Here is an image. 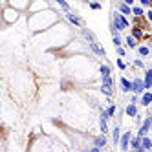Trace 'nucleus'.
Returning a JSON list of instances; mask_svg holds the SVG:
<instances>
[{
	"instance_id": "nucleus-1",
	"label": "nucleus",
	"mask_w": 152,
	"mask_h": 152,
	"mask_svg": "<svg viewBox=\"0 0 152 152\" xmlns=\"http://www.w3.org/2000/svg\"><path fill=\"white\" fill-rule=\"evenodd\" d=\"M130 24H128V20L125 15H121L119 11H112V18H110V33L112 37L114 35H119V31H123L126 29Z\"/></svg>"
},
{
	"instance_id": "nucleus-10",
	"label": "nucleus",
	"mask_w": 152,
	"mask_h": 152,
	"mask_svg": "<svg viewBox=\"0 0 152 152\" xmlns=\"http://www.w3.org/2000/svg\"><path fill=\"white\" fill-rule=\"evenodd\" d=\"M88 46H90V50L95 53L97 57H104V55H106L104 48H101V46H99V42H92V44H88Z\"/></svg>"
},
{
	"instance_id": "nucleus-15",
	"label": "nucleus",
	"mask_w": 152,
	"mask_h": 152,
	"mask_svg": "<svg viewBox=\"0 0 152 152\" xmlns=\"http://www.w3.org/2000/svg\"><path fill=\"white\" fill-rule=\"evenodd\" d=\"M139 104H143V106L152 104V92H145L143 95H141L139 97Z\"/></svg>"
},
{
	"instance_id": "nucleus-35",
	"label": "nucleus",
	"mask_w": 152,
	"mask_h": 152,
	"mask_svg": "<svg viewBox=\"0 0 152 152\" xmlns=\"http://www.w3.org/2000/svg\"><path fill=\"white\" fill-rule=\"evenodd\" d=\"M81 152H90V148H83V150H81Z\"/></svg>"
},
{
	"instance_id": "nucleus-34",
	"label": "nucleus",
	"mask_w": 152,
	"mask_h": 152,
	"mask_svg": "<svg viewBox=\"0 0 152 152\" xmlns=\"http://www.w3.org/2000/svg\"><path fill=\"white\" fill-rule=\"evenodd\" d=\"M136 152H147V150H145L143 147H141V148H139V150H136Z\"/></svg>"
},
{
	"instance_id": "nucleus-21",
	"label": "nucleus",
	"mask_w": 152,
	"mask_h": 152,
	"mask_svg": "<svg viewBox=\"0 0 152 152\" xmlns=\"http://www.w3.org/2000/svg\"><path fill=\"white\" fill-rule=\"evenodd\" d=\"M141 147H143L147 152H148V150H152V139H150L148 136H147V137H143V141H141Z\"/></svg>"
},
{
	"instance_id": "nucleus-6",
	"label": "nucleus",
	"mask_w": 152,
	"mask_h": 152,
	"mask_svg": "<svg viewBox=\"0 0 152 152\" xmlns=\"http://www.w3.org/2000/svg\"><path fill=\"white\" fill-rule=\"evenodd\" d=\"M108 119H110V117H108V114L103 110L101 115H99V128H101V134H103V136L108 134Z\"/></svg>"
},
{
	"instance_id": "nucleus-5",
	"label": "nucleus",
	"mask_w": 152,
	"mask_h": 152,
	"mask_svg": "<svg viewBox=\"0 0 152 152\" xmlns=\"http://www.w3.org/2000/svg\"><path fill=\"white\" fill-rule=\"evenodd\" d=\"M152 128V115H148L145 121H143V125L139 126V130H137V136L139 137H147V132Z\"/></svg>"
},
{
	"instance_id": "nucleus-13",
	"label": "nucleus",
	"mask_w": 152,
	"mask_h": 152,
	"mask_svg": "<svg viewBox=\"0 0 152 152\" xmlns=\"http://www.w3.org/2000/svg\"><path fill=\"white\" fill-rule=\"evenodd\" d=\"M81 33H83V37L88 40V44H92V42H97V39H95V35L92 33V31L88 29V28H83L81 29Z\"/></svg>"
},
{
	"instance_id": "nucleus-30",
	"label": "nucleus",
	"mask_w": 152,
	"mask_h": 152,
	"mask_svg": "<svg viewBox=\"0 0 152 152\" xmlns=\"http://www.w3.org/2000/svg\"><path fill=\"white\" fill-rule=\"evenodd\" d=\"M134 66H136V68H145V62L141 61V59H136V61H134Z\"/></svg>"
},
{
	"instance_id": "nucleus-20",
	"label": "nucleus",
	"mask_w": 152,
	"mask_h": 152,
	"mask_svg": "<svg viewBox=\"0 0 152 152\" xmlns=\"http://www.w3.org/2000/svg\"><path fill=\"white\" fill-rule=\"evenodd\" d=\"M57 4H59V7L62 9L64 13H70V11H72V6H70L68 2H64V0H57Z\"/></svg>"
},
{
	"instance_id": "nucleus-28",
	"label": "nucleus",
	"mask_w": 152,
	"mask_h": 152,
	"mask_svg": "<svg viewBox=\"0 0 152 152\" xmlns=\"http://www.w3.org/2000/svg\"><path fill=\"white\" fill-rule=\"evenodd\" d=\"M115 62H117V68H119V70H123V72L126 70V62H125L123 59H115Z\"/></svg>"
},
{
	"instance_id": "nucleus-27",
	"label": "nucleus",
	"mask_w": 152,
	"mask_h": 152,
	"mask_svg": "<svg viewBox=\"0 0 152 152\" xmlns=\"http://www.w3.org/2000/svg\"><path fill=\"white\" fill-rule=\"evenodd\" d=\"M115 108H117V106H115L114 103H112L110 106H108V108H104V112L108 114V117H114V115H115Z\"/></svg>"
},
{
	"instance_id": "nucleus-26",
	"label": "nucleus",
	"mask_w": 152,
	"mask_h": 152,
	"mask_svg": "<svg viewBox=\"0 0 152 152\" xmlns=\"http://www.w3.org/2000/svg\"><path fill=\"white\" fill-rule=\"evenodd\" d=\"M99 92H101L103 95H106V97H112V94H114V90H112V88H108V86H103V84H101Z\"/></svg>"
},
{
	"instance_id": "nucleus-32",
	"label": "nucleus",
	"mask_w": 152,
	"mask_h": 152,
	"mask_svg": "<svg viewBox=\"0 0 152 152\" xmlns=\"http://www.w3.org/2000/svg\"><path fill=\"white\" fill-rule=\"evenodd\" d=\"M90 152H103V148H99V147H92Z\"/></svg>"
},
{
	"instance_id": "nucleus-12",
	"label": "nucleus",
	"mask_w": 152,
	"mask_h": 152,
	"mask_svg": "<svg viewBox=\"0 0 152 152\" xmlns=\"http://www.w3.org/2000/svg\"><path fill=\"white\" fill-rule=\"evenodd\" d=\"M119 86H121V90L123 92H132V81H128L126 77H121V79H119Z\"/></svg>"
},
{
	"instance_id": "nucleus-2",
	"label": "nucleus",
	"mask_w": 152,
	"mask_h": 152,
	"mask_svg": "<svg viewBox=\"0 0 152 152\" xmlns=\"http://www.w3.org/2000/svg\"><path fill=\"white\" fill-rule=\"evenodd\" d=\"M99 75H101V84L112 88L114 86V79H112V68L108 64H101L99 66Z\"/></svg>"
},
{
	"instance_id": "nucleus-8",
	"label": "nucleus",
	"mask_w": 152,
	"mask_h": 152,
	"mask_svg": "<svg viewBox=\"0 0 152 152\" xmlns=\"http://www.w3.org/2000/svg\"><path fill=\"white\" fill-rule=\"evenodd\" d=\"M121 136H123V134H121V128H119V125H115V126L112 128V143H114L115 147L121 143Z\"/></svg>"
},
{
	"instance_id": "nucleus-14",
	"label": "nucleus",
	"mask_w": 152,
	"mask_h": 152,
	"mask_svg": "<svg viewBox=\"0 0 152 152\" xmlns=\"http://www.w3.org/2000/svg\"><path fill=\"white\" fill-rule=\"evenodd\" d=\"M125 114H126L128 117H137V114H139V112H137V106L132 104V103L126 104V106H125Z\"/></svg>"
},
{
	"instance_id": "nucleus-9",
	"label": "nucleus",
	"mask_w": 152,
	"mask_h": 152,
	"mask_svg": "<svg viewBox=\"0 0 152 152\" xmlns=\"http://www.w3.org/2000/svg\"><path fill=\"white\" fill-rule=\"evenodd\" d=\"M143 81H145V90L147 92H152V68H147Z\"/></svg>"
},
{
	"instance_id": "nucleus-11",
	"label": "nucleus",
	"mask_w": 152,
	"mask_h": 152,
	"mask_svg": "<svg viewBox=\"0 0 152 152\" xmlns=\"http://www.w3.org/2000/svg\"><path fill=\"white\" fill-rule=\"evenodd\" d=\"M106 143H108V137H106V136H103V134H99L97 137H94V147L104 148V147H106Z\"/></svg>"
},
{
	"instance_id": "nucleus-29",
	"label": "nucleus",
	"mask_w": 152,
	"mask_h": 152,
	"mask_svg": "<svg viewBox=\"0 0 152 152\" xmlns=\"http://www.w3.org/2000/svg\"><path fill=\"white\" fill-rule=\"evenodd\" d=\"M139 6L145 9V7H150V6H152V2H150V0H139Z\"/></svg>"
},
{
	"instance_id": "nucleus-24",
	"label": "nucleus",
	"mask_w": 152,
	"mask_h": 152,
	"mask_svg": "<svg viewBox=\"0 0 152 152\" xmlns=\"http://www.w3.org/2000/svg\"><path fill=\"white\" fill-rule=\"evenodd\" d=\"M86 6H88L90 9H94V11H99V9L103 7V4L101 2H88V0H86V2H84Z\"/></svg>"
},
{
	"instance_id": "nucleus-25",
	"label": "nucleus",
	"mask_w": 152,
	"mask_h": 152,
	"mask_svg": "<svg viewBox=\"0 0 152 152\" xmlns=\"http://www.w3.org/2000/svg\"><path fill=\"white\" fill-rule=\"evenodd\" d=\"M132 15L134 17H141V15H145V9L141 7V6H134L132 7Z\"/></svg>"
},
{
	"instance_id": "nucleus-19",
	"label": "nucleus",
	"mask_w": 152,
	"mask_h": 152,
	"mask_svg": "<svg viewBox=\"0 0 152 152\" xmlns=\"http://www.w3.org/2000/svg\"><path fill=\"white\" fill-rule=\"evenodd\" d=\"M137 55L139 57H148L150 55V48L148 46H139L137 48Z\"/></svg>"
},
{
	"instance_id": "nucleus-17",
	"label": "nucleus",
	"mask_w": 152,
	"mask_h": 152,
	"mask_svg": "<svg viewBox=\"0 0 152 152\" xmlns=\"http://www.w3.org/2000/svg\"><path fill=\"white\" fill-rule=\"evenodd\" d=\"M125 46H126V48H130V50H134V48H139V46H137V40H136L132 35L125 37Z\"/></svg>"
},
{
	"instance_id": "nucleus-16",
	"label": "nucleus",
	"mask_w": 152,
	"mask_h": 152,
	"mask_svg": "<svg viewBox=\"0 0 152 152\" xmlns=\"http://www.w3.org/2000/svg\"><path fill=\"white\" fill-rule=\"evenodd\" d=\"M117 11L121 13V15H132V7L126 6L125 2H119V4H117Z\"/></svg>"
},
{
	"instance_id": "nucleus-18",
	"label": "nucleus",
	"mask_w": 152,
	"mask_h": 152,
	"mask_svg": "<svg viewBox=\"0 0 152 152\" xmlns=\"http://www.w3.org/2000/svg\"><path fill=\"white\" fill-rule=\"evenodd\" d=\"M141 141H143V137H139V136H134L132 141H130V147H132V150H139L141 148Z\"/></svg>"
},
{
	"instance_id": "nucleus-4",
	"label": "nucleus",
	"mask_w": 152,
	"mask_h": 152,
	"mask_svg": "<svg viewBox=\"0 0 152 152\" xmlns=\"http://www.w3.org/2000/svg\"><path fill=\"white\" fill-rule=\"evenodd\" d=\"M132 137H134V136H132V130H128V132H123V136H121V143H119V147H121L123 152H128Z\"/></svg>"
},
{
	"instance_id": "nucleus-7",
	"label": "nucleus",
	"mask_w": 152,
	"mask_h": 152,
	"mask_svg": "<svg viewBox=\"0 0 152 152\" xmlns=\"http://www.w3.org/2000/svg\"><path fill=\"white\" fill-rule=\"evenodd\" d=\"M66 15V18H68V22H72L73 26H77V28H84V20L79 17V15H75V13H64Z\"/></svg>"
},
{
	"instance_id": "nucleus-31",
	"label": "nucleus",
	"mask_w": 152,
	"mask_h": 152,
	"mask_svg": "<svg viewBox=\"0 0 152 152\" xmlns=\"http://www.w3.org/2000/svg\"><path fill=\"white\" fill-rule=\"evenodd\" d=\"M115 51H117V55H119V57H123V55H125V53H126V50H125V46H123V48H115Z\"/></svg>"
},
{
	"instance_id": "nucleus-3",
	"label": "nucleus",
	"mask_w": 152,
	"mask_h": 152,
	"mask_svg": "<svg viewBox=\"0 0 152 152\" xmlns=\"http://www.w3.org/2000/svg\"><path fill=\"white\" fill-rule=\"evenodd\" d=\"M132 92L136 95H143L147 90H145V81L143 79H139V77H134L132 79Z\"/></svg>"
},
{
	"instance_id": "nucleus-33",
	"label": "nucleus",
	"mask_w": 152,
	"mask_h": 152,
	"mask_svg": "<svg viewBox=\"0 0 152 152\" xmlns=\"http://www.w3.org/2000/svg\"><path fill=\"white\" fill-rule=\"evenodd\" d=\"M147 18H148L150 22H152V9H148V11H147Z\"/></svg>"
},
{
	"instance_id": "nucleus-22",
	"label": "nucleus",
	"mask_w": 152,
	"mask_h": 152,
	"mask_svg": "<svg viewBox=\"0 0 152 152\" xmlns=\"http://www.w3.org/2000/svg\"><path fill=\"white\" fill-rule=\"evenodd\" d=\"M112 42H114V48H123V44H125V40L119 37V35H114L112 37Z\"/></svg>"
},
{
	"instance_id": "nucleus-23",
	"label": "nucleus",
	"mask_w": 152,
	"mask_h": 152,
	"mask_svg": "<svg viewBox=\"0 0 152 152\" xmlns=\"http://www.w3.org/2000/svg\"><path fill=\"white\" fill-rule=\"evenodd\" d=\"M132 37L137 40V39H143L145 37V33H143V29L141 28H132Z\"/></svg>"
}]
</instances>
